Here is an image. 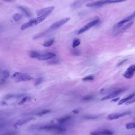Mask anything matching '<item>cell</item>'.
<instances>
[{
	"label": "cell",
	"instance_id": "1",
	"mask_svg": "<svg viewBox=\"0 0 135 135\" xmlns=\"http://www.w3.org/2000/svg\"><path fill=\"white\" fill-rule=\"evenodd\" d=\"M39 130L41 131L52 132L55 134H62L66 131V129L62 126L59 124H49V125H43L40 127Z\"/></svg>",
	"mask_w": 135,
	"mask_h": 135
},
{
	"label": "cell",
	"instance_id": "2",
	"mask_svg": "<svg viewBox=\"0 0 135 135\" xmlns=\"http://www.w3.org/2000/svg\"><path fill=\"white\" fill-rule=\"evenodd\" d=\"M49 16V15H44V16H39L37 18L31 19L27 23H25L23 25L21 28L22 30H25L28 28L37 25L41 22H42Z\"/></svg>",
	"mask_w": 135,
	"mask_h": 135
},
{
	"label": "cell",
	"instance_id": "3",
	"mask_svg": "<svg viewBox=\"0 0 135 135\" xmlns=\"http://www.w3.org/2000/svg\"><path fill=\"white\" fill-rule=\"evenodd\" d=\"M127 0H100L97 1L92 3H88L86 6L88 7L93 6H100L106 4H113V3H119L126 1Z\"/></svg>",
	"mask_w": 135,
	"mask_h": 135
},
{
	"label": "cell",
	"instance_id": "4",
	"mask_svg": "<svg viewBox=\"0 0 135 135\" xmlns=\"http://www.w3.org/2000/svg\"><path fill=\"white\" fill-rule=\"evenodd\" d=\"M70 20V17H66V18H64L62 20H60L57 22H55L50 27L48 31H47V32L50 31H53V30H55L57 28L61 27V26L67 23L68 21Z\"/></svg>",
	"mask_w": 135,
	"mask_h": 135
},
{
	"label": "cell",
	"instance_id": "5",
	"mask_svg": "<svg viewBox=\"0 0 135 135\" xmlns=\"http://www.w3.org/2000/svg\"><path fill=\"white\" fill-rule=\"evenodd\" d=\"M99 22V20H95L93 21H91V22L88 23L87 24L83 26L81 28V29L78 31V35L82 34L83 32H85L87 31V30H89V29H90V28L93 27V26H94V25H97Z\"/></svg>",
	"mask_w": 135,
	"mask_h": 135
},
{
	"label": "cell",
	"instance_id": "6",
	"mask_svg": "<svg viewBox=\"0 0 135 135\" xmlns=\"http://www.w3.org/2000/svg\"><path fill=\"white\" fill-rule=\"evenodd\" d=\"M33 78L28 75L27 74H22L20 72L18 76L15 78L16 81L17 83L20 82L25 81H30L33 79Z\"/></svg>",
	"mask_w": 135,
	"mask_h": 135
},
{
	"label": "cell",
	"instance_id": "7",
	"mask_svg": "<svg viewBox=\"0 0 135 135\" xmlns=\"http://www.w3.org/2000/svg\"><path fill=\"white\" fill-rule=\"evenodd\" d=\"M135 17V11L132 15H131V16H129L128 17H126V18H124L123 20H122L121 21H120L119 23H117L115 25L113 28H114V29H116V28H120V27L123 26V25H124V24H125V23H127V22L130 21L131 20H133Z\"/></svg>",
	"mask_w": 135,
	"mask_h": 135
},
{
	"label": "cell",
	"instance_id": "8",
	"mask_svg": "<svg viewBox=\"0 0 135 135\" xmlns=\"http://www.w3.org/2000/svg\"><path fill=\"white\" fill-rule=\"evenodd\" d=\"M131 112H127L123 113H116L113 114H110L107 116V119L108 120H113L117 119L121 117H124L129 115Z\"/></svg>",
	"mask_w": 135,
	"mask_h": 135
},
{
	"label": "cell",
	"instance_id": "9",
	"mask_svg": "<svg viewBox=\"0 0 135 135\" xmlns=\"http://www.w3.org/2000/svg\"><path fill=\"white\" fill-rule=\"evenodd\" d=\"M54 9V6H50L37 10V15L39 16L45 15H50Z\"/></svg>",
	"mask_w": 135,
	"mask_h": 135
},
{
	"label": "cell",
	"instance_id": "10",
	"mask_svg": "<svg viewBox=\"0 0 135 135\" xmlns=\"http://www.w3.org/2000/svg\"><path fill=\"white\" fill-rule=\"evenodd\" d=\"M124 90H125V89H119L117 90L109 95L104 97L103 98H102L101 100L103 101L107 100H109V99H112L118 96L119 94L122 93V92H124Z\"/></svg>",
	"mask_w": 135,
	"mask_h": 135
},
{
	"label": "cell",
	"instance_id": "11",
	"mask_svg": "<svg viewBox=\"0 0 135 135\" xmlns=\"http://www.w3.org/2000/svg\"><path fill=\"white\" fill-rule=\"evenodd\" d=\"M113 134L114 132L113 131L109 130L95 131L90 133L91 135H113Z\"/></svg>",
	"mask_w": 135,
	"mask_h": 135
},
{
	"label": "cell",
	"instance_id": "12",
	"mask_svg": "<svg viewBox=\"0 0 135 135\" xmlns=\"http://www.w3.org/2000/svg\"><path fill=\"white\" fill-rule=\"evenodd\" d=\"M93 0H76L71 5V7L73 9L78 8L82 5L85 2Z\"/></svg>",
	"mask_w": 135,
	"mask_h": 135
},
{
	"label": "cell",
	"instance_id": "13",
	"mask_svg": "<svg viewBox=\"0 0 135 135\" xmlns=\"http://www.w3.org/2000/svg\"><path fill=\"white\" fill-rule=\"evenodd\" d=\"M35 118L32 117H28V118H24L19 120L18 121H17L16 123H15L16 126H21L27 123L28 122L34 119Z\"/></svg>",
	"mask_w": 135,
	"mask_h": 135
},
{
	"label": "cell",
	"instance_id": "14",
	"mask_svg": "<svg viewBox=\"0 0 135 135\" xmlns=\"http://www.w3.org/2000/svg\"><path fill=\"white\" fill-rule=\"evenodd\" d=\"M55 54L54 53H48L46 54L40 55L38 58V59L40 61H44L53 58L55 57Z\"/></svg>",
	"mask_w": 135,
	"mask_h": 135
},
{
	"label": "cell",
	"instance_id": "15",
	"mask_svg": "<svg viewBox=\"0 0 135 135\" xmlns=\"http://www.w3.org/2000/svg\"><path fill=\"white\" fill-rule=\"evenodd\" d=\"M71 117L70 116H66L63 117H61L59 119H58L57 122L58 124L60 125L64 124L67 123L68 121L71 119Z\"/></svg>",
	"mask_w": 135,
	"mask_h": 135
},
{
	"label": "cell",
	"instance_id": "16",
	"mask_svg": "<svg viewBox=\"0 0 135 135\" xmlns=\"http://www.w3.org/2000/svg\"><path fill=\"white\" fill-rule=\"evenodd\" d=\"M134 21H132L131 22H130V23H128L127 24L125 25V26H124L123 28H121L120 30H119L117 33H116V35H118V34H120V33L123 32L124 31L127 30V29H128L130 28L131 27L132 25H134Z\"/></svg>",
	"mask_w": 135,
	"mask_h": 135
},
{
	"label": "cell",
	"instance_id": "17",
	"mask_svg": "<svg viewBox=\"0 0 135 135\" xmlns=\"http://www.w3.org/2000/svg\"><path fill=\"white\" fill-rule=\"evenodd\" d=\"M135 96V94H131V95H130L128 96L127 97L125 98H123V99H122L120 100L118 103V105H122V104L124 103V102H127L129 100L131 99L132 98H133Z\"/></svg>",
	"mask_w": 135,
	"mask_h": 135
},
{
	"label": "cell",
	"instance_id": "18",
	"mask_svg": "<svg viewBox=\"0 0 135 135\" xmlns=\"http://www.w3.org/2000/svg\"><path fill=\"white\" fill-rule=\"evenodd\" d=\"M18 8L20 10H21L28 17H30L31 16V12L28 11L27 9L25 7H24V6H20L18 7Z\"/></svg>",
	"mask_w": 135,
	"mask_h": 135
},
{
	"label": "cell",
	"instance_id": "19",
	"mask_svg": "<svg viewBox=\"0 0 135 135\" xmlns=\"http://www.w3.org/2000/svg\"><path fill=\"white\" fill-rule=\"evenodd\" d=\"M18 134V132L15 130L7 131L2 133H0V135H17Z\"/></svg>",
	"mask_w": 135,
	"mask_h": 135
},
{
	"label": "cell",
	"instance_id": "20",
	"mask_svg": "<svg viewBox=\"0 0 135 135\" xmlns=\"http://www.w3.org/2000/svg\"><path fill=\"white\" fill-rule=\"evenodd\" d=\"M8 125L9 123L8 122H4V121L1 122L0 123V132L8 127Z\"/></svg>",
	"mask_w": 135,
	"mask_h": 135
},
{
	"label": "cell",
	"instance_id": "21",
	"mask_svg": "<svg viewBox=\"0 0 135 135\" xmlns=\"http://www.w3.org/2000/svg\"><path fill=\"white\" fill-rule=\"evenodd\" d=\"M1 74L2 78L5 79L8 78L9 76V71L7 70H3L1 72Z\"/></svg>",
	"mask_w": 135,
	"mask_h": 135
},
{
	"label": "cell",
	"instance_id": "22",
	"mask_svg": "<svg viewBox=\"0 0 135 135\" xmlns=\"http://www.w3.org/2000/svg\"><path fill=\"white\" fill-rule=\"evenodd\" d=\"M134 73L126 70L124 74V76L126 78L131 79L134 76Z\"/></svg>",
	"mask_w": 135,
	"mask_h": 135
},
{
	"label": "cell",
	"instance_id": "23",
	"mask_svg": "<svg viewBox=\"0 0 135 135\" xmlns=\"http://www.w3.org/2000/svg\"><path fill=\"white\" fill-rule=\"evenodd\" d=\"M54 39H51L45 42L43 44V46L45 47H48L54 44Z\"/></svg>",
	"mask_w": 135,
	"mask_h": 135
},
{
	"label": "cell",
	"instance_id": "24",
	"mask_svg": "<svg viewBox=\"0 0 135 135\" xmlns=\"http://www.w3.org/2000/svg\"><path fill=\"white\" fill-rule=\"evenodd\" d=\"M40 55V54L36 51H32L30 54V57L32 58H38Z\"/></svg>",
	"mask_w": 135,
	"mask_h": 135
},
{
	"label": "cell",
	"instance_id": "25",
	"mask_svg": "<svg viewBox=\"0 0 135 135\" xmlns=\"http://www.w3.org/2000/svg\"><path fill=\"white\" fill-rule=\"evenodd\" d=\"M31 99V97H25L24 98H23L22 99V100L19 102V104L20 105H23L24 104L25 102H27L28 101L30 100Z\"/></svg>",
	"mask_w": 135,
	"mask_h": 135
},
{
	"label": "cell",
	"instance_id": "26",
	"mask_svg": "<svg viewBox=\"0 0 135 135\" xmlns=\"http://www.w3.org/2000/svg\"><path fill=\"white\" fill-rule=\"evenodd\" d=\"M81 43V40L79 39H75L73 41L72 44V47L73 48H75L78 46Z\"/></svg>",
	"mask_w": 135,
	"mask_h": 135
},
{
	"label": "cell",
	"instance_id": "27",
	"mask_svg": "<svg viewBox=\"0 0 135 135\" xmlns=\"http://www.w3.org/2000/svg\"><path fill=\"white\" fill-rule=\"evenodd\" d=\"M126 128L127 129H131L135 128V123H129L127 124Z\"/></svg>",
	"mask_w": 135,
	"mask_h": 135
},
{
	"label": "cell",
	"instance_id": "28",
	"mask_svg": "<svg viewBox=\"0 0 135 135\" xmlns=\"http://www.w3.org/2000/svg\"><path fill=\"white\" fill-rule=\"evenodd\" d=\"M22 17V16L20 13H16L13 16V19L15 21H17L20 20Z\"/></svg>",
	"mask_w": 135,
	"mask_h": 135
},
{
	"label": "cell",
	"instance_id": "29",
	"mask_svg": "<svg viewBox=\"0 0 135 135\" xmlns=\"http://www.w3.org/2000/svg\"><path fill=\"white\" fill-rule=\"evenodd\" d=\"M43 81V78L42 77L38 78L36 79L35 82V86L40 85V83H42V82Z\"/></svg>",
	"mask_w": 135,
	"mask_h": 135
},
{
	"label": "cell",
	"instance_id": "30",
	"mask_svg": "<svg viewBox=\"0 0 135 135\" xmlns=\"http://www.w3.org/2000/svg\"><path fill=\"white\" fill-rule=\"evenodd\" d=\"M50 112L51 110H44V111L40 112L39 113H38L37 116L39 117H42V116L44 115H46V114L49 113Z\"/></svg>",
	"mask_w": 135,
	"mask_h": 135
},
{
	"label": "cell",
	"instance_id": "31",
	"mask_svg": "<svg viewBox=\"0 0 135 135\" xmlns=\"http://www.w3.org/2000/svg\"><path fill=\"white\" fill-rule=\"evenodd\" d=\"M93 98V97L91 95H88V96H85L83 98L82 100L85 101H88L90 100Z\"/></svg>",
	"mask_w": 135,
	"mask_h": 135
},
{
	"label": "cell",
	"instance_id": "32",
	"mask_svg": "<svg viewBox=\"0 0 135 135\" xmlns=\"http://www.w3.org/2000/svg\"><path fill=\"white\" fill-rule=\"evenodd\" d=\"M93 79V76H92V75H89V76L85 77L82 79V80L84 81H92Z\"/></svg>",
	"mask_w": 135,
	"mask_h": 135
},
{
	"label": "cell",
	"instance_id": "33",
	"mask_svg": "<svg viewBox=\"0 0 135 135\" xmlns=\"http://www.w3.org/2000/svg\"><path fill=\"white\" fill-rule=\"evenodd\" d=\"M127 70L130 71V72H132V73H134L135 71V65L131 66L128 68H127Z\"/></svg>",
	"mask_w": 135,
	"mask_h": 135
},
{
	"label": "cell",
	"instance_id": "34",
	"mask_svg": "<svg viewBox=\"0 0 135 135\" xmlns=\"http://www.w3.org/2000/svg\"><path fill=\"white\" fill-rule=\"evenodd\" d=\"M72 54L73 55H75V56H79L80 55V51H79L78 50H74L72 51Z\"/></svg>",
	"mask_w": 135,
	"mask_h": 135
},
{
	"label": "cell",
	"instance_id": "35",
	"mask_svg": "<svg viewBox=\"0 0 135 135\" xmlns=\"http://www.w3.org/2000/svg\"><path fill=\"white\" fill-rule=\"evenodd\" d=\"M59 60L58 59H55L52 61H50L49 63L50 64H56L59 63Z\"/></svg>",
	"mask_w": 135,
	"mask_h": 135
},
{
	"label": "cell",
	"instance_id": "36",
	"mask_svg": "<svg viewBox=\"0 0 135 135\" xmlns=\"http://www.w3.org/2000/svg\"><path fill=\"white\" fill-rule=\"evenodd\" d=\"M13 97V95H12L11 94H8L5 96L4 99L9 100V99H11Z\"/></svg>",
	"mask_w": 135,
	"mask_h": 135
},
{
	"label": "cell",
	"instance_id": "37",
	"mask_svg": "<svg viewBox=\"0 0 135 135\" xmlns=\"http://www.w3.org/2000/svg\"><path fill=\"white\" fill-rule=\"evenodd\" d=\"M127 59H126L120 62H119V63L117 64V67H119V66H121V65H123V64L125 62L127 61Z\"/></svg>",
	"mask_w": 135,
	"mask_h": 135
},
{
	"label": "cell",
	"instance_id": "38",
	"mask_svg": "<svg viewBox=\"0 0 135 135\" xmlns=\"http://www.w3.org/2000/svg\"><path fill=\"white\" fill-rule=\"evenodd\" d=\"M135 102V99H133L132 100L128 102L127 103H126L125 104L126 105H129L131 104H132Z\"/></svg>",
	"mask_w": 135,
	"mask_h": 135
},
{
	"label": "cell",
	"instance_id": "39",
	"mask_svg": "<svg viewBox=\"0 0 135 135\" xmlns=\"http://www.w3.org/2000/svg\"><path fill=\"white\" fill-rule=\"evenodd\" d=\"M97 117H85V119H97Z\"/></svg>",
	"mask_w": 135,
	"mask_h": 135
},
{
	"label": "cell",
	"instance_id": "40",
	"mask_svg": "<svg viewBox=\"0 0 135 135\" xmlns=\"http://www.w3.org/2000/svg\"><path fill=\"white\" fill-rule=\"evenodd\" d=\"M120 98L119 97L117 98H115V99H113L112 100L111 102H116L118 101L119 100H120Z\"/></svg>",
	"mask_w": 135,
	"mask_h": 135
},
{
	"label": "cell",
	"instance_id": "41",
	"mask_svg": "<svg viewBox=\"0 0 135 135\" xmlns=\"http://www.w3.org/2000/svg\"><path fill=\"white\" fill-rule=\"evenodd\" d=\"M72 112L74 114H78V113H79V111L78 109H76V110H73L72 111Z\"/></svg>",
	"mask_w": 135,
	"mask_h": 135
},
{
	"label": "cell",
	"instance_id": "42",
	"mask_svg": "<svg viewBox=\"0 0 135 135\" xmlns=\"http://www.w3.org/2000/svg\"><path fill=\"white\" fill-rule=\"evenodd\" d=\"M4 118L1 117H0V123L2 122V121H4Z\"/></svg>",
	"mask_w": 135,
	"mask_h": 135
},
{
	"label": "cell",
	"instance_id": "43",
	"mask_svg": "<svg viewBox=\"0 0 135 135\" xmlns=\"http://www.w3.org/2000/svg\"><path fill=\"white\" fill-rule=\"evenodd\" d=\"M1 104H2V105H7V104H6V103L5 102H2Z\"/></svg>",
	"mask_w": 135,
	"mask_h": 135
},
{
	"label": "cell",
	"instance_id": "44",
	"mask_svg": "<svg viewBox=\"0 0 135 135\" xmlns=\"http://www.w3.org/2000/svg\"><path fill=\"white\" fill-rule=\"evenodd\" d=\"M4 1L6 2H10L11 1H13V0H4Z\"/></svg>",
	"mask_w": 135,
	"mask_h": 135
}]
</instances>
